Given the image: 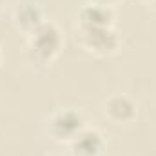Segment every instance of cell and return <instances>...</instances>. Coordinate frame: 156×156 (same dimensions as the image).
I'll list each match as a JSON object with an SVG mask.
<instances>
[{
  "mask_svg": "<svg viewBox=\"0 0 156 156\" xmlns=\"http://www.w3.org/2000/svg\"><path fill=\"white\" fill-rule=\"evenodd\" d=\"M26 38V58L37 66L51 64L64 47V33L51 20H45Z\"/></svg>",
  "mask_w": 156,
  "mask_h": 156,
  "instance_id": "obj_1",
  "label": "cell"
},
{
  "mask_svg": "<svg viewBox=\"0 0 156 156\" xmlns=\"http://www.w3.org/2000/svg\"><path fill=\"white\" fill-rule=\"evenodd\" d=\"M85 127L87 125L83 115L71 107H62L53 111L45 122V131L49 138L58 144H71Z\"/></svg>",
  "mask_w": 156,
  "mask_h": 156,
  "instance_id": "obj_2",
  "label": "cell"
},
{
  "mask_svg": "<svg viewBox=\"0 0 156 156\" xmlns=\"http://www.w3.org/2000/svg\"><path fill=\"white\" fill-rule=\"evenodd\" d=\"M76 42L83 51L94 56H111L118 53L122 45V38L113 26L109 27H76Z\"/></svg>",
  "mask_w": 156,
  "mask_h": 156,
  "instance_id": "obj_3",
  "label": "cell"
},
{
  "mask_svg": "<svg viewBox=\"0 0 156 156\" xmlns=\"http://www.w3.org/2000/svg\"><path fill=\"white\" fill-rule=\"evenodd\" d=\"M104 116L115 125H129L138 116V104L125 93H115L104 102Z\"/></svg>",
  "mask_w": 156,
  "mask_h": 156,
  "instance_id": "obj_4",
  "label": "cell"
},
{
  "mask_svg": "<svg viewBox=\"0 0 156 156\" xmlns=\"http://www.w3.org/2000/svg\"><path fill=\"white\" fill-rule=\"evenodd\" d=\"M105 138L98 129L85 127L76 138L69 144L71 156H104L105 153Z\"/></svg>",
  "mask_w": 156,
  "mask_h": 156,
  "instance_id": "obj_5",
  "label": "cell"
},
{
  "mask_svg": "<svg viewBox=\"0 0 156 156\" xmlns=\"http://www.w3.org/2000/svg\"><path fill=\"white\" fill-rule=\"evenodd\" d=\"M115 24V9L104 4H85L76 15V27H109Z\"/></svg>",
  "mask_w": 156,
  "mask_h": 156,
  "instance_id": "obj_6",
  "label": "cell"
},
{
  "mask_svg": "<svg viewBox=\"0 0 156 156\" xmlns=\"http://www.w3.org/2000/svg\"><path fill=\"white\" fill-rule=\"evenodd\" d=\"M45 22L44 9L35 2H24L15 7L13 11V24L22 35H31L38 26Z\"/></svg>",
  "mask_w": 156,
  "mask_h": 156,
  "instance_id": "obj_7",
  "label": "cell"
},
{
  "mask_svg": "<svg viewBox=\"0 0 156 156\" xmlns=\"http://www.w3.org/2000/svg\"><path fill=\"white\" fill-rule=\"evenodd\" d=\"M89 2H93V4H104V5H111L113 7V4H116L118 0H89Z\"/></svg>",
  "mask_w": 156,
  "mask_h": 156,
  "instance_id": "obj_8",
  "label": "cell"
},
{
  "mask_svg": "<svg viewBox=\"0 0 156 156\" xmlns=\"http://www.w3.org/2000/svg\"><path fill=\"white\" fill-rule=\"evenodd\" d=\"M138 2H142V4H145V5H153V7H156V0H138Z\"/></svg>",
  "mask_w": 156,
  "mask_h": 156,
  "instance_id": "obj_9",
  "label": "cell"
},
{
  "mask_svg": "<svg viewBox=\"0 0 156 156\" xmlns=\"http://www.w3.org/2000/svg\"><path fill=\"white\" fill-rule=\"evenodd\" d=\"M4 4H5V0H0V9L4 7Z\"/></svg>",
  "mask_w": 156,
  "mask_h": 156,
  "instance_id": "obj_10",
  "label": "cell"
},
{
  "mask_svg": "<svg viewBox=\"0 0 156 156\" xmlns=\"http://www.w3.org/2000/svg\"><path fill=\"white\" fill-rule=\"evenodd\" d=\"M0 64H2V49H0Z\"/></svg>",
  "mask_w": 156,
  "mask_h": 156,
  "instance_id": "obj_11",
  "label": "cell"
},
{
  "mask_svg": "<svg viewBox=\"0 0 156 156\" xmlns=\"http://www.w3.org/2000/svg\"><path fill=\"white\" fill-rule=\"evenodd\" d=\"M51 156H64V154H51Z\"/></svg>",
  "mask_w": 156,
  "mask_h": 156,
  "instance_id": "obj_12",
  "label": "cell"
}]
</instances>
